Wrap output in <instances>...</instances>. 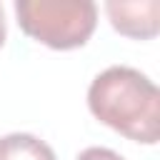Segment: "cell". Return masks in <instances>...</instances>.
I'll list each match as a JSON object with an SVG mask.
<instances>
[{"label": "cell", "mask_w": 160, "mask_h": 160, "mask_svg": "<svg viewBox=\"0 0 160 160\" xmlns=\"http://www.w3.org/2000/svg\"><path fill=\"white\" fill-rule=\"evenodd\" d=\"M75 160H125V158L118 155V152L110 150V148H88V150H82Z\"/></svg>", "instance_id": "5"}, {"label": "cell", "mask_w": 160, "mask_h": 160, "mask_svg": "<svg viewBox=\"0 0 160 160\" xmlns=\"http://www.w3.org/2000/svg\"><path fill=\"white\" fill-rule=\"evenodd\" d=\"M90 112L128 140L155 145L160 138V90L135 68L112 65L88 90Z\"/></svg>", "instance_id": "1"}, {"label": "cell", "mask_w": 160, "mask_h": 160, "mask_svg": "<svg viewBox=\"0 0 160 160\" xmlns=\"http://www.w3.org/2000/svg\"><path fill=\"white\" fill-rule=\"evenodd\" d=\"M5 42V15H2V5H0V48Z\"/></svg>", "instance_id": "6"}, {"label": "cell", "mask_w": 160, "mask_h": 160, "mask_svg": "<svg viewBox=\"0 0 160 160\" xmlns=\"http://www.w3.org/2000/svg\"><path fill=\"white\" fill-rule=\"evenodd\" d=\"M15 15L25 35L52 50L82 48L98 25L92 0H18Z\"/></svg>", "instance_id": "2"}, {"label": "cell", "mask_w": 160, "mask_h": 160, "mask_svg": "<svg viewBox=\"0 0 160 160\" xmlns=\"http://www.w3.org/2000/svg\"><path fill=\"white\" fill-rule=\"evenodd\" d=\"M0 160H55V152L30 132H10L0 138Z\"/></svg>", "instance_id": "4"}, {"label": "cell", "mask_w": 160, "mask_h": 160, "mask_svg": "<svg viewBox=\"0 0 160 160\" xmlns=\"http://www.w3.org/2000/svg\"><path fill=\"white\" fill-rule=\"evenodd\" d=\"M105 12L110 18V25L125 38L150 40L160 32V2L158 0H135V2L108 0Z\"/></svg>", "instance_id": "3"}]
</instances>
